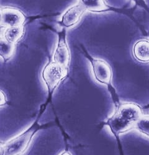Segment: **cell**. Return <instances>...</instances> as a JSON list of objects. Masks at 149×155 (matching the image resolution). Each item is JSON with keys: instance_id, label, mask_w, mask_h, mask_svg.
<instances>
[{"instance_id": "cell-11", "label": "cell", "mask_w": 149, "mask_h": 155, "mask_svg": "<svg viewBox=\"0 0 149 155\" xmlns=\"http://www.w3.org/2000/svg\"><path fill=\"white\" fill-rule=\"evenodd\" d=\"M86 11L98 12L109 9V6L103 1H81Z\"/></svg>"}, {"instance_id": "cell-3", "label": "cell", "mask_w": 149, "mask_h": 155, "mask_svg": "<svg viewBox=\"0 0 149 155\" xmlns=\"http://www.w3.org/2000/svg\"><path fill=\"white\" fill-rule=\"evenodd\" d=\"M68 74L67 68L61 67L54 61H49L45 66L42 73V80L48 92H54L55 88Z\"/></svg>"}, {"instance_id": "cell-7", "label": "cell", "mask_w": 149, "mask_h": 155, "mask_svg": "<svg viewBox=\"0 0 149 155\" xmlns=\"http://www.w3.org/2000/svg\"><path fill=\"white\" fill-rule=\"evenodd\" d=\"M86 11L81 2H77L75 5L68 8L61 16L58 24L62 28H69L77 24L80 20L84 12Z\"/></svg>"}, {"instance_id": "cell-5", "label": "cell", "mask_w": 149, "mask_h": 155, "mask_svg": "<svg viewBox=\"0 0 149 155\" xmlns=\"http://www.w3.org/2000/svg\"><path fill=\"white\" fill-rule=\"evenodd\" d=\"M66 29L65 28H62L61 31H57L52 29L58 35L57 44L54 51L52 61L59 65L67 68L70 60V52L67 43Z\"/></svg>"}, {"instance_id": "cell-6", "label": "cell", "mask_w": 149, "mask_h": 155, "mask_svg": "<svg viewBox=\"0 0 149 155\" xmlns=\"http://www.w3.org/2000/svg\"><path fill=\"white\" fill-rule=\"evenodd\" d=\"M26 17L22 11L12 8H2L0 10V25L2 28H9L23 26Z\"/></svg>"}, {"instance_id": "cell-8", "label": "cell", "mask_w": 149, "mask_h": 155, "mask_svg": "<svg viewBox=\"0 0 149 155\" xmlns=\"http://www.w3.org/2000/svg\"><path fill=\"white\" fill-rule=\"evenodd\" d=\"M133 54L141 61H149V41L142 40L137 42L133 47Z\"/></svg>"}, {"instance_id": "cell-4", "label": "cell", "mask_w": 149, "mask_h": 155, "mask_svg": "<svg viewBox=\"0 0 149 155\" xmlns=\"http://www.w3.org/2000/svg\"><path fill=\"white\" fill-rule=\"evenodd\" d=\"M81 52L91 64L95 80L99 83L109 85L112 78V71L109 64L103 60L93 57L82 44L80 45Z\"/></svg>"}, {"instance_id": "cell-1", "label": "cell", "mask_w": 149, "mask_h": 155, "mask_svg": "<svg viewBox=\"0 0 149 155\" xmlns=\"http://www.w3.org/2000/svg\"><path fill=\"white\" fill-rule=\"evenodd\" d=\"M142 116L141 109L138 106L133 104H123L119 106L105 124L114 135H119L134 128Z\"/></svg>"}, {"instance_id": "cell-13", "label": "cell", "mask_w": 149, "mask_h": 155, "mask_svg": "<svg viewBox=\"0 0 149 155\" xmlns=\"http://www.w3.org/2000/svg\"><path fill=\"white\" fill-rule=\"evenodd\" d=\"M6 102H7V100H6L5 94L2 91H1V96H0V105H1V106L5 105L6 104Z\"/></svg>"}, {"instance_id": "cell-14", "label": "cell", "mask_w": 149, "mask_h": 155, "mask_svg": "<svg viewBox=\"0 0 149 155\" xmlns=\"http://www.w3.org/2000/svg\"><path fill=\"white\" fill-rule=\"evenodd\" d=\"M59 155H71V154H70L69 152L64 151V152H63V153H61V154H60Z\"/></svg>"}, {"instance_id": "cell-9", "label": "cell", "mask_w": 149, "mask_h": 155, "mask_svg": "<svg viewBox=\"0 0 149 155\" xmlns=\"http://www.w3.org/2000/svg\"><path fill=\"white\" fill-rule=\"evenodd\" d=\"M24 32V25L5 28L2 32V37L8 42L15 44L22 37Z\"/></svg>"}, {"instance_id": "cell-2", "label": "cell", "mask_w": 149, "mask_h": 155, "mask_svg": "<svg viewBox=\"0 0 149 155\" xmlns=\"http://www.w3.org/2000/svg\"><path fill=\"white\" fill-rule=\"evenodd\" d=\"M37 121L15 137L8 140L2 145V155H21L27 150L36 132L41 128Z\"/></svg>"}, {"instance_id": "cell-12", "label": "cell", "mask_w": 149, "mask_h": 155, "mask_svg": "<svg viewBox=\"0 0 149 155\" xmlns=\"http://www.w3.org/2000/svg\"><path fill=\"white\" fill-rule=\"evenodd\" d=\"M134 128L149 137V115H142L136 123Z\"/></svg>"}, {"instance_id": "cell-10", "label": "cell", "mask_w": 149, "mask_h": 155, "mask_svg": "<svg viewBox=\"0 0 149 155\" xmlns=\"http://www.w3.org/2000/svg\"><path fill=\"white\" fill-rule=\"evenodd\" d=\"M15 50V44L8 42L5 38L1 37V39H0V55L5 61H8L12 56Z\"/></svg>"}]
</instances>
